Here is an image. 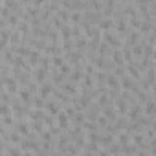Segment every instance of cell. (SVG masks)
<instances>
[{"instance_id":"1","label":"cell","mask_w":156,"mask_h":156,"mask_svg":"<svg viewBox=\"0 0 156 156\" xmlns=\"http://www.w3.org/2000/svg\"><path fill=\"white\" fill-rule=\"evenodd\" d=\"M55 121H57V127H59L62 132H66V130L70 129V123H72V121H70V118L66 116V112H64L62 108L55 114Z\"/></svg>"},{"instance_id":"16","label":"cell","mask_w":156,"mask_h":156,"mask_svg":"<svg viewBox=\"0 0 156 156\" xmlns=\"http://www.w3.org/2000/svg\"><path fill=\"white\" fill-rule=\"evenodd\" d=\"M112 73H114L116 77L125 75V64H123V66H114V68H112Z\"/></svg>"},{"instance_id":"13","label":"cell","mask_w":156,"mask_h":156,"mask_svg":"<svg viewBox=\"0 0 156 156\" xmlns=\"http://www.w3.org/2000/svg\"><path fill=\"white\" fill-rule=\"evenodd\" d=\"M9 114H13V110H11V105L9 103H0V118H4V116H9Z\"/></svg>"},{"instance_id":"14","label":"cell","mask_w":156,"mask_h":156,"mask_svg":"<svg viewBox=\"0 0 156 156\" xmlns=\"http://www.w3.org/2000/svg\"><path fill=\"white\" fill-rule=\"evenodd\" d=\"M62 62H64V57H62L61 53H59V55H53V57H51V66L59 68V66H61Z\"/></svg>"},{"instance_id":"4","label":"cell","mask_w":156,"mask_h":156,"mask_svg":"<svg viewBox=\"0 0 156 156\" xmlns=\"http://www.w3.org/2000/svg\"><path fill=\"white\" fill-rule=\"evenodd\" d=\"M96 26H98L101 31H110V30H114V19H112V17H101Z\"/></svg>"},{"instance_id":"17","label":"cell","mask_w":156,"mask_h":156,"mask_svg":"<svg viewBox=\"0 0 156 156\" xmlns=\"http://www.w3.org/2000/svg\"><path fill=\"white\" fill-rule=\"evenodd\" d=\"M48 2H53V4H59V0H48Z\"/></svg>"},{"instance_id":"8","label":"cell","mask_w":156,"mask_h":156,"mask_svg":"<svg viewBox=\"0 0 156 156\" xmlns=\"http://www.w3.org/2000/svg\"><path fill=\"white\" fill-rule=\"evenodd\" d=\"M110 57H112V62H114V66H123V64H125V59H123L121 48H114V50L110 51Z\"/></svg>"},{"instance_id":"10","label":"cell","mask_w":156,"mask_h":156,"mask_svg":"<svg viewBox=\"0 0 156 156\" xmlns=\"http://www.w3.org/2000/svg\"><path fill=\"white\" fill-rule=\"evenodd\" d=\"M110 51H112V48H110L107 42L99 41V44H98V48H96V53H99V55H103V57H108Z\"/></svg>"},{"instance_id":"6","label":"cell","mask_w":156,"mask_h":156,"mask_svg":"<svg viewBox=\"0 0 156 156\" xmlns=\"http://www.w3.org/2000/svg\"><path fill=\"white\" fill-rule=\"evenodd\" d=\"M13 127H15V130H17L20 136H28V134L31 132V129H30V121H26V119H24V121H22V119L15 121Z\"/></svg>"},{"instance_id":"18","label":"cell","mask_w":156,"mask_h":156,"mask_svg":"<svg viewBox=\"0 0 156 156\" xmlns=\"http://www.w3.org/2000/svg\"><path fill=\"white\" fill-rule=\"evenodd\" d=\"M2 66H4V64H2V55H0V68H2Z\"/></svg>"},{"instance_id":"7","label":"cell","mask_w":156,"mask_h":156,"mask_svg":"<svg viewBox=\"0 0 156 156\" xmlns=\"http://www.w3.org/2000/svg\"><path fill=\"white\" fill-rule=\"evenodd\" d=\"M134 85H136V81L132 79L130 75H127V73H125V75H121V77H119V88H121V90H132V88H134Z\"/></svg>"},{"instance_id":"11","label":"cell","mask_w":156,"mask_h":156,"mask_svg":"<svg viewBox=\"0 0 156 156\" xmlns=\"http://www.w3.org/2000/svg\"><path fill=\"white\" fill-rule=\"evenodd\" d=\"M81 20H83V13H81V11H77V9H72V11H70L68 22H72V24H79Z\"/></svg>"},{"instance_id":"15","label":"cell","mask_w":156,"mask_h":156,"mask_svg":"<svg viewBox=\"0 0 156 156\" xmlns=\"http://www.w3.org/2000/svg\"><path fill=\"white\" fill-rule=\"evenodd\" d=\"M70 70H72V64H70V62H66V61L59 66V72H61L62 75H68V73H70Z\"/></svg>"},{"instance_id":"12","label":"cell","mask_w":156,"mask_h":156,"mask_svg":"<svg viewBox=\"0 0 156 156\" xmlns=\"http://www.w3.org/2000/svg\"><path fill=\"white\" fill-rule=\"evenodd\" d=\"M20 140H22V136H20L17 130H11V132H8V140H6V143L19 145V143H20Z\"/></svg>"},{"instance_id":"9","label":"cell","mask_w":156,"mask_h":156,"mask_svg":"<svg viewBox=\"0 0 156 156\" xmlns=\"http://www.w3.org/2000/svg\"><path fill=\"white\" fill-rule=\"evenodd\" d=\"M101 114H103L108 121H114V119L118 118V112H116V108H114L112 103H110V105H105V107L101 108Z\"/></svg>"},{"instance_id":"3","label":"cell","mask_w":156,"mask_h":156,"mask_svg":"<svg viewBox=\"0 0 156 156\" xmlns=\"http://www.w3.org/2000/svg\"><path fill=\"white\" fill-rule=\"evenodd\" d=\"M112 105H114V108H116V112H118V116H127V110H129V103L121 98V96H118L114 101H112Z\"/></svg>"},{"instance_id":"5","label":"cell","mask_w":156,"mask_h":156,"mask_svg":"<svg viewBox=\"0 0 156 156\" xmlns=\"http://www.w3.org/2000/svg\"><path fill=\"white\" fill-rule=\"evenodd\" d=\"M17 96H19V99L26 105V107H31V98H33V94L24 87V88H20L19 87V90H17Z\"/></svg>"},{"instance_id":"2","label":"cell","mask_w":156,"mask_h":156,"mask_svg":"<svg viewBox=\"0 0 156 156\" xmlns=\"http://www.w3.org/2000/svg\"><path fill=\"white\" fill-rule=\"evenodd\" d=\"M61 108H62V105H61L57 99H50V98H48V99H44V112H46V114L55 116Z\"/></svg>"}]
</instances>
